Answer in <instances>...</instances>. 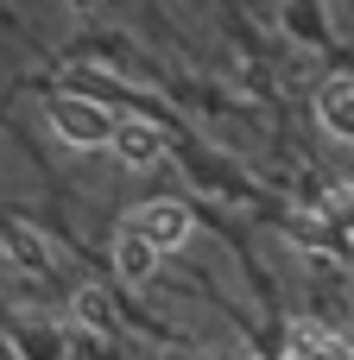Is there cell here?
<instances>
[{"instance_id": "obj_1", "label": "cell", "mask_w": 354, "mask_h": 360, "mask_svg": "<svg viewBox=\"0 0 354 360\" xmlns=\"http://www.w3.org/2000/svg\"><path fill=\"white\" fill-rule=\"evenodd\" d=\"M51 127L70 139V146H114V114L101 108V101H82V95H63L57 108H51Z\"/></svg>"}, {"instance_id": "obj_2", "label": "cell", "mask_w": 354, "mask_h": 360, "mask_svg": "<svg viewBox=\"0 0 354 360\" xmlns=\"http://www.w3.org/2000/svg\"><path fill=\"white\" fill-rule=\"evenodd\" d=\"M127 228L165 253V247H184V240H190V209H184V202H139V209L127 215Z\"/></svg>"}, {"instance_id": "obj_3", "label": "cell", "mask_w": 354, "mask_h": 360, "mask_svg": "<svg viewBox=\"0 0 354 360\" xmlns=\"http://www.w3.org/2000/svg\"><path fill=\"white\" fill-rule=\"evenodd\" d=\"M114 158H120L127 171H146V165L165 158V133H158L152 120H120V127H114Z\"/></svg>"}, {"instance_id": "obj_4", "label": "cell", "mask_w": 354, "mask_h": 360, "mask_svg": "<svg viewBox=\"0 0 354 360\" xmlns=\"http://www.w3.org/2000/svg\"><path fill=\"white\" fill-rule=\"evenodd\" d=\"M317 120L336 133V139H354V76H329L317 89Z\"/></svg>"}, {"instance_id": "obj_5", "label": "cell", "mask_w": 354, "mask_h": 360, "mask_svg": "<svg viewBox=\"0 0 354 360\" xmlns=\"http://www.w3.org/2000/svg\"><path fill=\"white\" fill-rule=\"evenodd\" d=\"M114 272H120L127 285H146V278L158 272V247L139 240L133 228H120V240H114Z\"/></svg>"}, {"instance_id": "obj_6", "label": "cell", "mask_w": 354, "mask_h": 360, "mask_svg": "<svg viewBox=\"0 0 354 360\" xmlns=\"http://www.w3.org/2000/svg\"><path fill=\"white\" fill-rule=\"evenodd\" d=\"M76 316H82V329H95V335L114 329V304H108L101 291H76Z\"/></svg>"}, {"instance_id": "obj_7", "label": "cell", "mask_w": 354, "mask_h": 360, "mask_svg": "<svg viewBox=\"0 0 354 360\" xmlns=\"http://www.w3.org/2000/svg\"><path fill=\"white\" fill-rule=\"evenodd\" d=\"M285 25H291L298 38H323V19H317V6H291V13H285Z\"/></svg>"}]
</instances>
